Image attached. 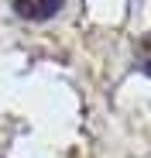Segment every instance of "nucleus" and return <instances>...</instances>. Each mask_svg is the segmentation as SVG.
I'll return each instance as SVG.
<instances>
[{
  "label": "nucleus",
  "mask_w": 151,
  "mask_h": 158,
  "mask_svg": "<svg viewBox=\"0 0 151 158\" xmlns=\"http://www.w3.org/2000/svg\"><path fill=\"white\" fill-rule=\"evenodd\" d=\"M134 62H137V69H141V72H148V76H151V35H144V38H141V45H137V59H134Z\"/></svg>",
  "instance_id": "nucleus-2"
},
{
  "label": "nucleus",
  "mask_w": 151,
  "mask_h": 158,
  "mask_svg": "<svg viewBox=\"0 0 151 158\" xmlns=\"http://www.w3.org/2000/svg\"><path fill=\"white\" fill-rule=\"evenodd\" d=\"M14 4V14L21 21H48L62 10L65 0H10Z\"/></svg>",
  "instance_id": "nucleus-1"
}]
</instances>
